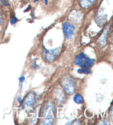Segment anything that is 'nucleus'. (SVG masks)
<instances>
[{
  "instance_id": "3",
  "label": "nucleus",
  "mask_w": 113,
  "mask_h": 125,
  "mask_svg": "<svg viewBox=\"0 0 113 125\" xmlns=\"http://www.w3.org/2000/svg\"><path fill=\"white\" fill-rule=\"evenodd\" d=\"M62 86L67 93L72 94L75 92V84L74 81L70 77H67L62 79Z\"/></svg>"
},
{
  "instance_id": "9",
  "label": "nucleus",
  "mask_w": 113,
  "mask_h": 125,
  "mask_svg": "<svg viewBox=\"0 0 113 125\" xmlns=\"http://www.w3.org/2000/svg\"><path fill=\"white\" fill-rule=\"evenodd\" d=\"M73 100L76 104H81L83 102V98L80 94H76L73 97Z\"/></svg>"
},
{
  "instance_id": "17",
  "label": "nucleus",
  "mask_w": 113,
  "mask_h": 125,
  "mask_svg": "<svg viewBox=\"0 0 113 125\" xmlns=\"http://www.w3.org/2000/svg\"><path fill=\"white\" fill-rule=\"evenodd\" d=\"M45 4H46H46L47 3V0H45Z\"/></svg>"
},
{
  "instance_id": "13",
  "label": "nucleus",
  "mask_w": 113,
  "mask_h": 125,
  "mask_svg": "<svg viewBox=\"0 0 113 125\" xmlns=\"http://www.w3.org/2000/svg\"><path fill=\"white\" fill-rule=\"evenodd\" d=\"M17 21H18V19L16 17H13L11 19V24H14L15 23L17 22Z\"/></svg>"
},
{
  "instance_id": "16",
  "label": "nucleus",
  "mask_w": 113,
  "mask_h": 125,
  "mask_svg": "<svg viewBox=\"0 0 113 125\" xmlns=\"http://www.w3.org/2000/svg\"><path fill=\"white\" fill-rule=\"evenodd\" d=\"M18 102H19V103H21V102H22V99L20 98V97H19V98H18Z\"/></svg>"
},
{
  "instance_id": "15",
  "label": "nucleus",
  "mask_w": 113,
  "mask_h": 125,
  "mask_svg": "<svg viewBox=\"0 0 113 125\" xmlns=\"http://www.w3.org/2000/svg\"><path fill=\"white\" fill-rule=\"evenodd\" d=\"M19 80H20L21 82H23L25 80V77H21V78H19Z\"/></svg>"
},
{
  "instance_id": "4",
  "label": "nucleus",
  "mask_w": 113,
  "mask_h": 125,
  "mask_svg": "<svg viewBox=\"0 0 113 125\" xmlns=\"http://www.w3.org/2000/svg\"><path fill=\"white\" fill-rule=\"evenodd\" d=\"M61 47H58L56 49L46 50L44 52V57L47 61H53L57 57L61 52Z\"/></svg>"
},
{
  "instance_id": "11",
  "label": "nucleus",
  "mask_w": 113,
  "mask_h": 125,
  "mask_svg": "<svg viewBox=\"0 0 113 125\" xmlns=\"http://www.w3.org/2000/svg\"><path fill=\"white\" fill-rule=\"evenodd\" d=\"M78 72L79 73H81V74H88L89 73H90V71L89 70L88 68H82L81 69H79V70H78Z\"/></svg>"
},
{
  "instance_id": "8",
  "label": "nucleus",
  "mask_w": 113,
  "mask_h": 125,
  "mask_svg": "<svg viewBox=\"0 0 113 125\" xmlns=\"http://www.w3.org/2000/svg\"><path fill=\"white\" fill-rule=\"evenodd\" d=\"M35 101V96L34 93H30L26 100V104L28 106H31L34 104Z\"/></svg>"
},
{
  "instance_id": "18",
  "label": "nucleus",
  "mask_w": 113,
  "mask_h": 125,
  "mask_svg": "<svg viewBox=\"0 0 113 125\" xmlns=\"http://www.w3.org/2000/svg\"><path fill=\"white\" fill-rule=\"evenodd\" d=\"M39 0H35V1H38Z\"/></svg>"
},
{
  "instance_id": "14",
  "label": "nucleus",
  "mask_w": 113,
  "mask_h": 125,
  "mask_svg": "<svg viewBox=\"0 0 113 125\" xmlns=\"http://www.w3.org/2000/svg\"><path fill=\"white\" fill-rule=\"evenodd\" d=\"M3 21L4 20H3V17L2 14L0 13V25H2L3 23Z\"/></svg>"
},
{
  "instance_id": "5",
  "label": "nucleus",
  "mask_w": 113,
  "mask_h": 125,
  "mask_svg": "<svg viewBox=\"0 0 113 125\" xmlns=\"http://www.w3.org/2000/svg\"><path fill=\"white\" fill-rule=\"evenodd\" d=\"M63 30L65 36L67 39H70L74 35L75 27L68 22H65L63 24Z\"/></svg>"
},
{
  "instance_id": "6",
  "label": "nucleus",
  "mask_w": 113,
  "mask_h": 125,
  "mask_svg": "<svg viewBox=\"0 0 113 125\" xmlns=\"http://www.w3.org/2000/svg\"><path fill=\"white\" fill-rule=\"evenodd\" d=\"M70 18L72 21H75V23H78L79 21H81L82 19V15L79 12L76 13H72L70 14Z\"/></svg>"
},
{
  "instance_id": "1",
  "label": "nucleus",
  "mask_w": 113,
  "mask_h": 125,
  "mask_svg": "<svg viewBox=\"0 0 113 125\" xmlns=\"http://www.w3.org/2000/svg\"><path fill=\"white\" fill-rule=\"evenodd\" d=\"M55 107L52 103L46 104L44 111V120L43 124L44 125H52L54 120V111Z\"/></svg>"
},
{
  "instance_id": "10",
  "label": "nucleus",
  "mask_w": 113,
  "mask_h": 125,
  "mask_svg": "<svg viewBox=\"0 0 113 125\" xmlns=\"http://www.w3.org/2000/svg\"><path fill=\"white\" fill-rule=\"evenodd\" d=\"M109 29V27H108L106 29L105 31L104 32V33L103 34V35L102 36L101 38V40L103 42V43H105L106 44V38H107V34L108 33V30Z\"/></svg>"
},
{
  "instance_id": "2",
  "label": "nucleus",
  "mask_w": 113,
  "mask_h": 125,
  "mask_svg": "<svg viewBox=\"0 0 113 125\" xmlns=\"http://www.w3.org/2000/svg\"><path fill=\"white\" fill-rule=\"evenodd\" d=\"M94 59H90L84 53H81L76 57L75 64L82 68H88L94 64Z\"/></svg>"
},
{
  "instance_id": "12",
  "label": "nucleus",
  "mask_w": 113,
  "mask_h": 125,
  "mask_svg": "<svg viewBox=\"0 0 113 125\" xmlns=\"http://www.w3.org/2000/svg\"><path fill=\"white\" fill-rule=\"evenodd\" d=\"M0 3L2 6L6 7H9L10 6V3L8 0H0Z\"/></svg>"
},
{
  "instance_id": "7",
  "label": "nucleus",
  "mask_w": 113,
  "mask_h": 125,
  "mask_svg": "<svg viewBox=\"0 0 113 125\" xmlns=\"http://www.w3.org/2000/svg\"><path fill=\"white\" fill-rule=\"evenodd\" d=\"M96 0H81L80 4L82 7L88 8L92 6Z\"/></svg>"
}]
</instances>
